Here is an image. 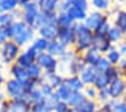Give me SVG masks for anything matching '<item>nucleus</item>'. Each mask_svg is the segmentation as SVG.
I'll list each match as a JSON object with an SVG mask.
<instances>
[{"label":"nucleus","instance_id":"obj_55","mask_svg":"<svg viewBox=\"0 0 126 112\" xmlns=\"http://www.w3.org/2000/svg\"><path fill=\"white\" fill-rule=\"evenodd\" d=\"M64 2H72V0H63Z\"/></svg>","mask_w":126,"mask_h":112},{"label":"nucleus","instance_id":"obj_4","mask_svg":"<svg viewBox=\"0 0 126 112\" xmlns=\"http://www.w3.org/2000/svg\"><path fill=\"white\" fill-rule=\"evenodd\" d=\"M18 53L19 46L14 41H7L1 49V59H2L3 64H11L15 59L18 58Z\"/></svg>","mask_w":126,"mask_h":112},{"label":"nucleus","instance_id":"obj_37","mask_svg":"<svg viewBox=\"0 0 126 112\" xmlns=\"http://www.w3.org/2000/svg\"><path fill=\"white\" fill-rule=\"evenodd\" d=\"M107 37H108V40L113 41V42H116V41H118L122 37V32L117 27H113V28H110L109 32L107 33Z\"/></svg>","mask_w":126,"mask_h":112},{"label":"nucleus","instance_id":"obj_30","mask_svg":"<svg viewBox=\"0 0 126 112\" xmlns=\"http://www.w3.org/2000/svg\"><path fill=\"white\" fill-rule=\"evenodd\" d=\"M48 43H50V42H48L47 40L43 39V37H38V39H36V40L34 41V43H33L32 48L34 49L37 53H41V52H43V51L47 50Z\"/></svg>","mask_w":126,"mask_h":112},{"label":"nucleus","instance_id":"obj_60","mask_svg":"<svg viewBox=\"0 0 126 112\" xmlns=\"http://www.w3.org/2000/svg\"><path fill=\"white\" fill-rule=\"evenodd\" d=\"M36 1H39V0H36Z\"/></svg>","mask_w":126,"mask_h":112},{"label":"nucleus","instance_id":"obj_11","mask_svg":"<svg viewBox=\"0 0 126 112\" xmlns=\"http://www.w3.org/2000/svg\"><path fill=\"white\" fill-rule=\"evenodd\" d=\"M97 74L98 72L94 66L84 67L83 69H82V71L80 72V75H81V82L83 84H94Z\"/></svg>","mask_w":126,"mask_h":112},{"label":"nucleus","instance_id":"obj_50","mask_svg":"<svg viewBox=\"0 0 126 112\" xmlns=\"http://www.w3.org/2000/svg\"><path fill=\"white\" fill-rule=\"evenodd\" d=\"M8 41V36L3 29H0V45H3Z\"/></svg>","mask_w":126,"mask_h":112},{"label":"nucleus","instance_id":"obj_25","mask_svg":"<svg viewBox=\"0 0 126 112\" xmlns=\"http://www.w3.org/2000/svg\"><path fill=\"white\" fill-rule=\"evenodd\" d=\"M100 59V54H99V51L96 50V49H90L88 52H87L86 57H84V61L86 64H88L89 66H96L98 61Z\"/></svg>","mask_w":126,"mask_h":112},{"label":"nucleus","instance_id":"obj_40","mask_svg":"<svg viewBox=\"0 0 126 112\" xmlns=\"http://www.w3.org/2000/svg\"><path fill=\"white\" fill-rule=\"evenodd\" d=\"M59 102H60V99H59V96L56 95V93L52 94L51 96H48V97H46V99H45V103H46L52 110L54 109L56 105H58Z\"/></svg>","mask_w":126,"mask_h":112},{"label":"nucleus","instance_id":"obj_48","mask_svg":"<svg viewBox=\"0 0 126 112\" xmlns=\"http://www.w3.org/2000/svg\"><path fill=\"white\" fill-rule=\"evenodd\" d=\"M105 74L107 75V77L109 78L110 82H111V80H114V79H116V78H118V71L115 69V68H113V67H110V68L105 72Z\"/></svg>","mask_w":126,"mask_h":112},{"label":"nucleus","instance_id":"obj_5","mask_svg":"<svg viewBox=\"0 0 126 112\" xmlns=\"http://www.w3.org/2000/svg\"><path fill=\"white\" fill-rule=\"evenodd\" d=\"M107 90H108V92H109L110 99L119 100L122 96L124 95V93H125V91H126V84L123 79H121V78L118 77L110 82Z\"/></svg>","mask_w":126,"mask_h":112},{"label":"nucleus","instance_id":"obj_32","mask_svg":"<svg viewBox=\"0 0 126 112\" xmlns=\"http://www.w3.org/2000/svg\"><path fill=\"white\" fill-rule=\"evenodd\" d=\"M94 68H96L98 74H105L110 68V62L108 61V59H106V58H100L99 61L96 64Z\"/></svg>","mask_w":126,"mask_h":112},{"label":"nucleus","instance_id":"obj_16","mask_svg":"<svg viewBox=\"0 0 126 112\" xmlns=\"http://www.w3.org/2000/svg\"><path fill=\"white\" fill-rule=\"evenodd\" d=\"M47 53H50L51 56H63L65 53V45H63L61 42L58 40L51 41L47 46Z\"/></svg>","mask_w":126,"mask_h":112},{"label":"nucleus","instance_id":"obj_61","mask_svg":"<svg viewBox=\"0 0 126 112\" xmlns=\"http://www.w3.org/2000/svg\"><path fill=\"white\" fill-rule=\"evenodd\" d=\"M122 1H124V0H122Z\"/></svg>","mask_w":126,"mask_h":112},{"label":"nucleus","instance_id":"obj_31","mask_svg":"<svg viewBox=\"0 0 126 112\" xmlns=\"http://www.w3.org/2000/svg\"><path fill=\"white\" fill-rule=\"evenodd\" d=\"M0 5H1L5 13H13V11H15L17 9L19 3L18 0H3Z\"/></svg>","mask_w":126,"mask_h":112},{"label":"nucleus","instance_id":"obj_8","mask_svg":"<svg viewBox=\"0 0 126 112\" xmlns=\"http://www.w3.org/2000/svg\"><path fill=\"white\" fill-rule=\"evenodd\" d=\"M26 28H27V25L24 21L14 22L13 24L8 27L7 29H5V32H6V34H7L8 39H13V40H15L17 36H19L21 33H24V31H25Z\"/></svg>","mask_w":126,"mask_h":112},{"label":"nucleus","instance_id":"obj_6","mask_svg":"<svg viewBox=\"0 0 126 112\" xmlns=\"http://www.w3.org/2000/svg\"><path fill=\"white\" fill-rule=\"evenodd\" d=\"M37 54L38 53H37L36 51L32 48V46H29L26 51L21 52L18 56V58L16 59V64L18 65V66L24 67V68H27L28 66H31L32 64L35 62Z\"/></svg>","mask_w":126,"mask_h":112},{"label":"nucleus","instance_id":"obj_23","mask_svg":"<svg viewBox=\"0 0 126 112\" xmlns=\"http://www.w3.org/2000/svg\"><path fill=\"white\" fill-rule=\"evenodd\" d=\"M66 14L70 16V18L72 21H83V19L87 18L86 11L81 10V9H79V8H76L73 6H71L70 8L68 9Z\"/></svg>","mask_w":126,"mask_h":112},{"label":"nucleus","instance_id":"obj_59","mask_svg":"<svg viewBox=\"0 0 126 112\" xmlns=\"http://www.w3.org/2000/svg\"><path fill=\"white\" fill-rule=\"evenodd\" d=\"M2 1H3V0H0V3H1V2H2Z\"/></svg>","mask_w":126,"mask_h":112},{"label":"nucleus","instance_id":"obj_42","mask_svg":"<svg viewBox=\"0 0 126 112\" xmlns=\"http://www.w3.org/2000/svg\"><path fill=\"white\" fill-rule=\"evenodd\" d=\"M119 58H121V53L117 52L116 50H110L107 57L108 61L110 64H117V62H119Z\"/></svg>","mask_w":126,"mask_h":112},{"label":"nucleus","instance_id":"obj_34","mask_svg":"<svg viewBox=\"0 0 126 112\" xmlns=\"http://www.w3.org/2000/svg\"><path fill=\"white\" fill-rule=\"evenodd\" d=\"M116 27L121 32H126V13L125 11L118 13L117 19H116Z\"/></svg>","mask_w":126,"mask_h":112},{"label":"nucleus","instance_id":"obj_44","mask_svg":"<svg viewBox=\"0 0 126 112\" xmlns=\"http://www.w3.org/2000/svg\"><path fill=\"white\" fill-rule=\"evenodd\" d=\"M71 110V108L69 107V104L64 101H60L58 103V105L53 109V112H69Z\"/></svg>","mask_w":126,"mask_h":112},{"label":"nucleus","instance_id":"obj_41","mask_svg":"<svg viewBox=\"0 0 126 112\" xmlns=\"http://www.w3.org/2000/svg\"><path fill=\"white\" fill-rule=\"evenodd\" d=\"M23 10L24 13H36V11H39V7L36 1H32V2L23 6Z\"/></svg>","mask_w":126,"mask_h":112},{"label":"nucleus","instance_id":"obj_38","mask_svg":"<svg viewBox=\"0 0 126 112\" xmlns=\"http://www.w3.org/2000/svg\"><path fill=\"white\" fill-rule=\"evenodd\" d=\"M32 112H53V110L45 102L32 105Z\"/></svg>","mask_w":126,"mask_h":112},{"label":"nucleus","instance_id":"obj_15","mask_svg":"<svg viewBox=\"0 0 126 112\" xmlns=\"http://www.w3.org/2000/svg\"><path fill=\"white\" fill-rule=\"evenodd\" d=\"M98 105L94 100L86 99L82 103H80L77 108H74V112H97Z\"/></svg>","mask_w":126,"mask_h":112},{"label":"nucleus","instance_id":"obj_28","mask_svg":"<svg viewBox=\"0 0 126 112\" xmlns=\"http://www.w3.org/2000/svg\"><path fill=\"white\" fill-rule=\"evenodd\" d=\"M26 70H27V74H28L29 79L37 80L38 78H41V76H42V68H41L37 64H35V62L32 64L31 66L27 67Z\"/></svg>","mask_w":126,"mask_h":112},{"label":"nucleus","instance_id":"obj_26","mask_svg":"<svg viewBox=\"0 0 126 112\" xmlns=\"http://www.w3.org/2000/svg\"><path fill=\"white\" fill-rule=\"evenodd\" d=\"M44 77L47 78V84H50L51 86H52L53 88H59L61 85L63 84V78L61 77L60 75L55 74V72H53V74H45Z\"/></svg>","mask_w":126,"mask_h":112},{"label":"nucleus","instance_id":"obj_52","mask_svg":"<svg viewBox=\"0 0 126 112\" xmlns=\"http://www.w3.org/2000/svg\"><path fill=\"white\" fill-rule=\"evenodd\" d=\"M119 53L123 54V56H126V44L121 46V50H119Z\"/></svg>","mask_w":126,"mask_h":112},{"label":"nucleus","instance_id":"obj_43","mask_svg":"<svg viewBox=\"0 0 126 112\" xmlns=\"http://www.w3.org/2000/svg\"><path fill=\"white\" fill-rule=\"evenodd\" d=\"M71 6H73L76 8H79L81 10L86 11L88 9V1L87 0H72Z\"/></svg>","mask_w":126,"mask_h":112},{"label":"nucleus","instance_id":"obj_13","mask_svg":"<svg viewBox=\"0 0 126 112\" xmlns=\"http://www.w3.org/2000/svg\"><path fill=\"white\" fill-rule=\"evenodd\" d=\"M39 7V10L46 13H55L59 8V0H39L36 1Z\"/></svg>","mask_w":126,"mask_h":112},{"label":"nucleus","instance_id":"obj_3","mask_svg":"<svg viewBox=\"0 0 126 112\" xmlns=\"http://www.w3.org/2000/svg\"><path fill=\"white\" fill-rule=\"evenodd\" d=\"M36 64L42 69L45 70V74H53L58 68V60L47 52H41L36 57Z\"/></svg>","mask_w":126,"mask_h":112},{"label":"nucleus","instance_id":"obj_1","mask_svg":"<svg viewBox=\"0 0 126 112\" xmlns=\"http://www.w3.org/2000/svg\"><path fill=\"white\" fill-rule=\"evenodd\" d=\"M74 33H76V43L80 50L88 49L92 45V34L86 24H73L72 26Z\"/></svg>","mask_w":126,"mask_h":112},{"label":"nucleus","instance_id":"obj_19","mask_svg":"<svg viewBox=\"0 0 126 112\" xmlns=\"http://www.w3.org/2000/svg\"><path fill=\"white\" fill-rule=\"evenodd\" d=\"M11 75L14 76L15 79L19 80V82H23V83L29 79L26 68H24V67H21V66H18L17 64L11 67Z\"/></svg>","mask_w":126,"mask_h":112},{"label":"nucleus","instance_id":"obj_36","mask_svg":"<svg viewBox=\"0 0 126 112\" xmlns=\"http://www.w3.org/2000/svg\"><path fill=\"white\" fill-rule=\"evenodd\" d=\"M109 23L106 18H102L101 23L99 24V26L97 27V34H100V35H107V33L109 32Z\"/></svg>","mask_w":126,"mask_h":112},{"label":"nucleus","instance_id":"obj_56","mask_svg":"<svg viewBox=\"0 0 126 112\" xmlns=\"http://www.w3.org/2000/svg\"><path fill=\"white\" fill-rule=\"evenodd\" d=\"M69 112H74V110H73V109H71V110H70V111H69Z\"/></svg>","mask_w":126,"mask_h":112},{"label":"nucleus","instance_id":"obj_46","mask_svg":"<svg viewBox=\"0 0 126 112\" xmlns=\"http://www.w3.org/2000/svg\"><path fill=\"white\" fill-rule=\"evenodd\" d=\"M84 95H86L87 99H90V100H94V99L98 97V92H97V90H96V87H88V88H86Z\"/></svg>","mask_w":126,"mask_h":112},{"label":"nucleus","instance_id":"obj_14","mask_svg":"<svg viewBox=\"0 0 126 112\" xmlns=\"http://www.w3.org/2000/svg\"><path fill=\"white\" fill-rule=\"evenodd\" d=\"M33 39H34V28L27 26V28L24 31V33H21L19 36L16 37L15 40H14V42L18 46H23V45H25L27 42L32 41Z\"/></svg>","mask_w":126,"mask_h":112},{"label":"nucleus","instance_id":"obj_35","mask_svg":"<svg viewBox=\"0 0 126 112\" xmlns=\"http://www.w3.org/2000/svg\"><path fill=\"white\" fill-rule=\"evenodd\" d=\"M113 112H126V101L119 100H110Z\"/></svg>","mask_w":126,"mask_h":112},{"label":"nucleus","instance_id":"obj_57","mask_svg":"<svg viewBox=\"0 0 126 112\" xmlns=\"http://www.w3.org/2000/svg\"><path fill=\"white\" fill-rule=\"evenodd\" d=\"M1 67H2V65H1V61H0V68H1Z\"/></svg>","mask_w":126,"mask_h":112},{"label":"nucleus","instance_id":"obj_10","mask_svg":"<svg viewBox=\"0 0 126 112\" xmlns=\"http://www.w3.org/2000/svg\"><path fill=\"white\" fill-rule=\"evenodd\" d=\"M92 45H94V49L98 50L99 52H105L110 49L109 40L106 35L96 34L94 36V40H92Z\"/></svg>","mask_w":126,"mask_h":112},{"label":"nucleus","instance_id":"obj_58","mask_svg":"<svg viewBox=\"0 0 126 112\" xmlns=\"http://www.w3.org/2000/svg\"><path fill=\"white\" fill-rule=\"evenodd\" d=\"M124 70H125V75H126V67H125V68H124Z\"/></svg>","mask_w":126,"mask_h":112},{"label":"nucleus","instance_id":"obj_54","mask_svg":"<svg viewBox=\"0 0 126 112\" xmlns=\"http://www.w3.org/2000/svg\"><path fill=\"white\" fill-rule=\"evenodd\" d=\"M5 11H3V9H2V7H1V5H0V14H3Z\"/></svg>","mask_w":126,"mask_h":112},{"label":"nucleus","instance_id":"obj_51","mask_svg":"<svg viewBox=\"0 0 126 112\" xmlns=\"http://www.w3.org/2000/svg\"><path fill=\"white\" fill-rule=\"evenodd\" d=\"M32 1H34V0H18V3L20 6H25V5H27V3L32 2Z\"/></svg>","mask_w":126,"mask_h":112},{"label":"nucleus","instance_id":"obj_45","mask_svg":"<svg viewBox=\"0 0 126 112\" xmlns=\"http://www.w3.org/2000/svg\"><path fill=\"white\" fill-rule=\"evenodd\" d=\"M98 99H99V101H101L102 103H106V102H109L110 100V95H109V92H108L107 88H105V90H100L99 92H98Z\"/></svg>","mask_w":126,"mask_h":112},{"label":"nucleus","instance_id":"obj_20","mask_svg":"<svg viewBox=\"0 0 126 112\" xmlns=\"http://www.w3.org/2000/svg\"><path fill=\"white\" fill-rule=\"evenodd\" d=\"M102 21L101 14L99 13H92L89 17L86 18V26L91 31V29H97V27L99 26V24Z\"/></svg>","mask_w":126,"mask_h":112},{"label":"nucleus","instance_id":"obj_24","mask_svg":"<svg viewBox=\"0 0 126 112\" xmlns=\"http://www.w3.org/2000/svg\"><path fill=\"white\" fill-rule=\"evenodd\" d=\"M15 22V16L13 13H3L0 14V29H7Z\"/></svg>","mask_w":126,"mask_h":112},{"label":"nucleus","instance_id":"obj_39","mask_svg":"<svg viewBox=\"0 0 126 112\" xmlns=\"http://www.w3.org/2000/svg\"><path fill=\"white\" fill-rule=\"evenodd\" d=\"M39 90H41V92H42V94L44 95V97L46 99V97H48V96H51L52 94H54V88L52 87V86L50 85V84H47L46 82H45L44 84H42V85L39 86Z\"/></svg>","mask_w":126,"mask_h":112},{"label":"nucleus","instance_id":"obj_49","mask_svg":"<svg viewBox=\"0 0 126 112\" xmlns=\"http://www.w3.org/2000/svg\"><path fill=\"white\" fill-rule=\"evenodd\" d=\"M0 112H10V101H3L0 104Z\"/></svg>","mask_w":126,"mask_h":112},{"label":"nucleus","instance_id":"obj_17","mask_svg":"<svg viewBox=\"0 0 126 112\" xmlns=\"http://www.w3.org/2000/svg\"><path fill=\"white\" fill-rule=\"evenodd\" d=\"M63 84H64L66 87L70 88L72 92H81V90L84 86V84L81 82V79L78 78L77 76L63 79Z\"/></svg>","mask_w":126,"mask_h":112},{"label":"nucleus","instance_id":"obj_7","mask_svg":"<svg viewBox=\"0 0 126 112\" xmlns=\"http://www.w3.org/2000/svg\"><path fill=\"white\" fill-rule=\"evenodd\" d=\"M58 41L61 42L63 45H69L72 43H76V33L73 28H59Z\"/></svg>","mask_w":126,"mask_h":112},{"label":"nucleus","instance_id":"obj_33","mask_svg":"<svg viewBox=\"0 0 126 112\" xmlns=\"http://www.w3.org/2000/svg\"><path fill=\"white\" fill-rule=\"evenodd\" d=\"M83 68H84L83 62L79 58H73L71 60V62H70V71L71 72L78 74V72H81Z\"/></svg>","mask_w":126,"mask_h":112},{"label":"nucleus","instance_id":"obj_47","mask_svg":"<svg viewBox=\"0 0 126 112\" xmlns=\"http://www.w3.org/2000/svg\"><path fill=\"white\" fill-rule=\"evenodd\" d=\"M92 3L96 8L98 9H105L108 7V3L109 1L108 0H92Z\"/></svg>","mask_w":126,"mask_h":112},{"label":"nucleus","instance_id":"obj_2","mask_svg":"<svg viewBox=\"0 0 126 112\" xmlns=\"http://www.w3.org/2000/svg\"><path fill=\"white\" fill-rule=\"evenodd\" d=\"M6 91H7V94L9 95L11 101L24 100V99H26V96H27L26 90L24 87V83L15 79V78L8 80L7 83H6Z\"/></svg>","mask_w":126,"mask_h":112},{"label":"nucleus","instance_id":"obj_21","mask_svg":"<svg viewBox=\"0 0 126 112\" xmlns=\"http://www.w3.org/2000/svg\"><path fill=\"white\" fill-rule=\"evenodd\" d=\"M86 99L87 97H86V95H84V93H82V92H73L66 103L69 104V107H70L71 109H74V108H77L80 103H82Z\"/></svg>","mask_w":126,"mask_h":112},{"label":"nucleus","instance_id":"obj_22","mask_svg":"<svg viewBox=\"0 0 126 112\" xmlns=\"http://www.w3.org/2000/svg\"><path fill=\"white\" fill-rule=\"evenodd\" d=\"M58 24L60 28H71L73 26V21L70 18V16L66 13H59Z\"/></svg>","mask_w":126,"mask_h":112},{"label":"nucleus","instance_id":"obj_12","mask_svg":"<svg viewBox=\"0 0 126 112\" xmlns=\"http://www.w3.org/2000/svg\"><path fill=\"white\" fill-rule=\"evenodd\" d=\"M10 112H32V105L26 99L15 101L10 100Z\"/></svg>","mask_w":126,"mask_h":112},{"label":"nucleus","instance_id":"obj_53","mask_svg":"<svg viewBox=\"0 0 126 112\" xmlns=\"http://www.w3.org/2000/svg\"><path fill=\"white\" fill-rule=\"evenodd\" d=\"M3 97H5V96H3V94L0 92V104H1L3 101H5V99H3Z\"/></svg>","mask_w":126,"mask_h":112},{"label":"nucleus","instance_id":"obj_27","mask_svg":"<svg viewBox=\"0 0 126 112\" xmlns=\"http://www.w3.org/2000/svg\"><path fill=\"white\" fill-rule=\"evenodd\" d=\"M94 84V86H96V88H98L100 91V90H105V88H107L108 86H109L110 80H109V78L107 77L106 74H97Z\"/></svg>","mask_w":126,"mask_h":112},{"label":"nucleus","instance_id":"obj_29","mask_svg":"<svg viewBox=\"0 0 126 112\" xmlns=\"http://www.w3.org/2000/svg\"><path fill=\"white\" fill-rule=\"evenodd\" d=\"M55 93H56V95L59 96L60 101L68 102V101H69V99L71 97V95H72V93H73V92L71 91V90H70L69 87H66V86L64 85V84H62V85H61L59 88H56Z\"/></svg>","mask_w":126,"mask_h":112},{"label":"nucleus","instance_id":"obj_18","mask_svg":"<svg viewBox=\"0 0 126 112\" xmlns=\"http://www.w3.org/2000/svg\"><path fill=\"white\" fill-rule=\"evenodd\" d=\"M26 100L31 105H34V104H38V103H43L45 102V97L44 95L42 94L41 90L38 87L32 90L26 96Z\"/></svg>","mask_w":126,"mask_h":112},{"label":"nucleus","instance_id":"obj_9","mask_svg":"<svg viewBox=\"0 0 126 112\" xmlns=\"http://www.w3.org/2000/svg\"><path fill=\"white\" fill-rule=\"evenodd\" d=\"M59 26H52V25H45V26L39 27V34L43 39L47 40L48 42L55 41L59 35Z\"/></svg>","mask_w":126,"mask_h":112}]
</instances>
